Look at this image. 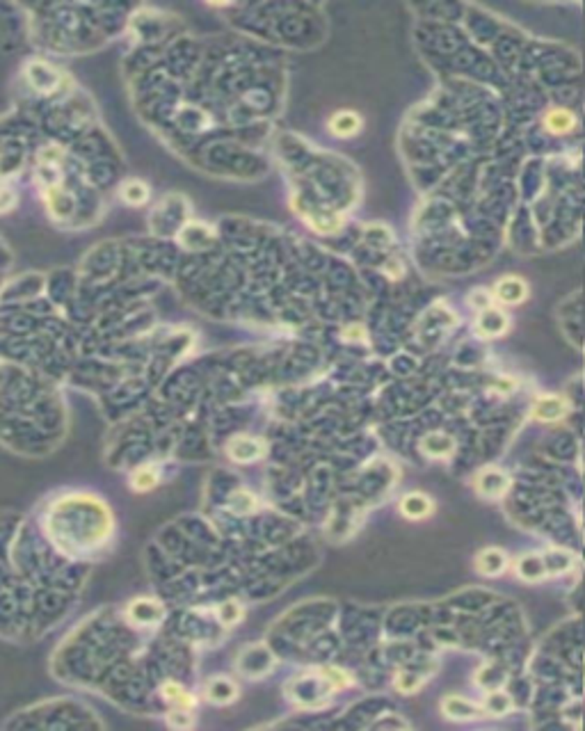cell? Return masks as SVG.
Returning <instances> with one entry per match:
<instances>
[{
	"instance_id": "cell-10",
	"label": "cell",
	"mask_w": 585,
	"mask_h": 731,
	"mask_svg": "<svg viewBox=\"0 0 585 731\" xmlns=\"http://www.w3.org/2000/svg\"><path fill=\"white\" fill-rule=\"evenodd\" d=\"M441 708H444V713L448 718H453V720H469V718H476V715L482 713L480 706L471 704V702H467V699H462V697H446L444 704H441Z\"/></svg>"
},
{
	"instance_id": "cell-4",
	"label": "cell",
	"mask_w": 585,
	"mask_h": 731,
	"mask_svg": "<svg viewBox=\"0 0 585 731\" xmlns=\"http://www.w3.org/2000/svg\"><path fill=\"white\" fill-rule=\"evenodd\" d=\"M567 411H569L567 400L558 396H547V398H540L535 407H533V418L553 423V420H560L567 416Z\"/></svg>"
},
{
	"instance_id": "cell-8",
	"label": "cell",
	"mask_w": 585,
	"mask_h": 731,
	"mask_svg": "<svg viewBox=\"0 0 585 731\" xmlns=\"http://www.w3.org/2000/svg\"><path fill=\"white\" fill-rule=\"evenodd\" d=\"M476 567L480 574H485V576H498L503 569L508 567V558H506V553L498 551V549H485V551L478 553Z\"/></svg>"
},
{
	"instance_id": "cell-13",
	"label": "cell",
	"mask_w": 585,
	"mask_h": 731,
	"mask_svg": "<svg viewBox=\"0 0 585 731\" xmlns=\"http://www.w3.org/2000/svg\"><path fill=\"white\" fill-rule=\"evenodd\" d=\"M330 128L338 138H352L355 133H359V128H362V119H359V115H355V112H338V115L332 117Z\"/></svg>"
},
{
	"instance_id": "cell-9",
	"label": "cell",
	"mask_w": 585,
	"mask_h": 731,
	"mask_svg": "<svg viewBox=\"0 0 585 731\" xmlns=\"http://www.w3.org/2000/svg\"><path fill=\"white\" fill-rule=\"evenodd\" d=\"M261 452H263V444L250 437H235L229 444V455L235 462H252L256 457H261Z\"/></svg>"
},
{
	"instance_id": "cell-12",
	"label": "cell",
	"mask_w": 585,
	"mask_h": 731,
	"mask_svg": "<svg viewBox=\"0 0 585 731\" xmlns=\"http://www.w3.org/2000/svg\"><path fill=\"white\" fill-rule=\"evenodd\" d=\"M517 571L523 581H542L549 574V564L540 555H523L517 564Z\"/></svg>"
},
{
	"instance_id": "cell-22",
	"label": "cell",
	"mask_w": 585,
	"mask_h": 731,
	"mask_svg": "<svg viewBox=\"0 0 585 731\" xmlns=\"http://www.w3.org/2000/svg\"><path fill=\"white\" fill-rule=\"evenodd\" d=\"M469 302L476 304V306L480 308V311H482V308L489 306V293H485V291H474V295H471Z\"/></svg>"
},
{
	"instance_id": "cell-16",
	"label": "cell",
	"mask_w": 585,
	"mask_h": 731,
	"mask_svg": "<svg viewBox=\"0 0 585 731\" xmlns=\"http://www.w3.org/2000/svg\"><path fill=\"white\" fill-rule=\"evenodd\" d=\"M158 482V476H156V471H153L151 467H142L138 469L135 473H133V478H130V485L140 489V491H147L151 489L153 485Z\"/></svg>"
},
{
	"instance_id": "cell-11",
	"label": "cell",
	"mask_w": 585,
	"mask_h": 731,
	"mask_svg": "<svg viewBox=\"0 0 585 731\" xmlns=\"http://www.w3.org/2000/svg\"><path fill=\"white\" fill-rule=\"evenodd\" d=\"M544 126H547V130H551L553 135H562V133L574 130V126H576V117H574L569 110L556 108V110L547 112V117H544Z\"/></svg>"
},
{
	"instance_id": "cell-15",
	"label": "cell",
	"mask_w": 585,
	"mask_h": 731,
	"mask_svg": "<svg viewBox=\"0 0 585 731\" xmlns=\"http://www.w3.org/2000/svg\"><path fill=\"white\" fill-rule=\"evenodd\" d=\"M162 697H165L174 708H192L194 706V697L188 691H183L179 683L162 686Z\"/></svg>"
},
{
	"instance_id": "cell-5",
	"label": "cell",
	"mask_w": 585,
	"mask_h": 731,
	"mask_svg": "<svg viewBox=\"0 0 585 731\" xmlns=\"http://www.w3.org/2000/svg\"><path fill=\"white\" fill-rule=\"evenodd\" d=\"M128 617L135 624L151 626L162 617V606L153 599H135L128 606Z\"/></svg>"
},
{
	"instance_id": "cell-7",
	"label": "cell",
	"mask_w": 585,
	"mask_h": 731,
	"mask_svg": "<svg viewBox=\"0 0 585 731\" xmlns=\"http://www.w3.org/2000/svg\"><path fill=\"white\" fill-rule=\"evenodd\" d=\"M400 512H403L405 517L412 519V521L425 519V517L433 514V501H430L425 493H418V491L407 493V496L400 501Z\"/></svg>"
},
{
	"instance_id": "cell-6",
	"label": "cell",
	"mask_w": 585,
	"mask_h": 731,
	"mask_svg": "<svg viewBox=\"0 0 585 731\" xmlns=\"http://www.w3.org/2000/svg\"><path fill=\"white\" fill-rule=\"evenodd\" d=\"M206 697H208V702L218 704V706L231 704L233 699L238 697V686H235L227 676H215L206 686Z\"/></svg>"
},
{
	"instance_id": "cell-19",
	"label": "cell",
	"mask_w": 585,
	"mask_h": 731,
	"mask_svg": "<svg viewBox=\"0 0 585 731\" xmlns=\"http://www.w3.org/2000/svg\"><path fill=\"white\" fill-rule=\"evenodd\" d=\"M510 697L506 693H494V695H489L487 699V711L489 713H496V715H503V713H508L510 711Z\"/></svg>"
},
{
	"instance_id": "cell-14",
	"label": "cell",
	"mask_w": 585,
	"mask_h": 731,
	"mask_svg": "<svg viewBox=\"0 0 585 731\" xmlns=\"http://www.w3.org/2000/svg\"><path fill=\"white\" fill-rule=\"evenodd\" d=\"M423 448L428 455H433V457H448V455H453V450H455V441L446 437V435H430L425 441H423Z\"/></svg>"
},
{
	"instance_id": "cell-17",
	"label": "cell",
	"mask_w": 585,
	"mask_h": 731,
	"mask_svg": "<svg viewBox=\"0 0 585 731\" xmlns=\"http://www.w3.org/2000/svg\"><path fill=\"white\" fill-rule=\"evenodd\" d=\"M149 197V190H147V185H142L140 181H130L126 183V188H124V199L128 203H145Z\"/></svg>"
},
{
	"instance_id": "cell-20",
	"label": "cell",
	"mask_w": 585,
	"mask_h": 731,
	"mask_svg": "<svg viewBox=\"0 0 585 731\" xmlns=\"http://www.w3.org/2000/svg\"><path fill=\"white\" fill-rule=\"evenodd\" d=\"M167 722L172 727H177V729H188V727H192L194 720L188 713V708H174V711L167 715Z\"/></svg>"
},
{
	"instance_id": "cell-2",
	"label": "cell",
	"mask_w": 585,
	"mask_h": 731,
	"mask_svg": "<svg viewBox=\"0 0 585 731\" xmlns=\"http://www.w3.org/2000/svg\"><path fill=\"white\" fill-rule=\"evenodd\" d=\"M494 295L503 304H519L526 300L528 286L521 277H503V279L494 286Z\"/></svg>"
},
{
	"instance_id": "cell-1",
	"label": "cell",
	"mask_w": 585,
	"mask_h": 731,
	"mask_svg": "<svg viewBox=\"0 0 585 731\" xmlns=\"http://www.w3.org/2000/svg\"><path fill=\"white\" fill-rule=\"evenodd\" d=\"M508 325H510V320H508L506 313L498 311V308H494V306H487V308H482V311L478 313L476 332L482 338H494V336L506 334Z\"/></svg>"
},
{
	"instance_id": "cell-18",
	"label": "cell",
	"mask_w": 585,
	"mask_h": 731,
	"mask_svg": "<svg viewBox=\"0 0 585 731\" xmlns=\"http://www.w3.org/2000/svg\"><path fill=\"white\" fill-rule=\"evenodd\" d=\"M218 615H220V622H222V624H238L240 617H243V608H240V603L229 601V603H222V606H220Z\"/></svg>"
},
{
	"instance_id": "cell-3",
	"label": "cell",
	"mask_w": 585,
	"mask_h": 731,
	"mask_svg": "<svg viewBox=\"0 0 585 731\" xmlns=\"http://www.w3.org/2000/svg\"><path fill=\"white\" fill-rule=\"evenodd\" d=\"M476 487L482 496H503L510 487V478L501 469H485L478 476Z\"/></svg>"
},
{
	"instance_id": "cell-21",
	"label": "cell",
	"mask_w": 585,
	"mask_h": 731,
	"mask_svg": "<svg viewBox=\"0 0 585 731\" xmlns=\"http://www.w3.org/2000/svg\"><path fill=\"white\" fill-rule=\"evenodd\" d=\"M418 679H414L412 674H403V676H400L398 679V688H400V691H405V693H409V691H414V688H418Z\"/></svg>"
}]
</instances>
